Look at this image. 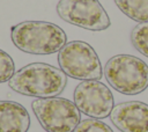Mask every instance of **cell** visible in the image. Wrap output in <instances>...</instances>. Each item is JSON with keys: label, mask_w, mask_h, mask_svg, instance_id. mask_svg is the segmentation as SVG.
I'll return each instance as SVG.
<instances>
[{"label": "cell", "mask_w": 148, "mask_h": 132, "mask_svg": "<svg viewBox=\"0 0 148 132\" xmlns=\"http://www.w3.org/2000/svg\"><path fill=\"white\" fill-rule=\"evenodd\" d=\"M30 116L28 110L14 101H0V132H28Z\"/></svg>", "instance_id": "cell-9"}, {"label": "cell", "mask_w": 148, "mask_h": 132, "mask_svg": "<svg viewBox=\"0 0 148 132\" xmlns=\"http://www.w3.org/2000/svg\"><path fill=\"white\" fill-rule=\"evenodd\" d=\"M31 108L46 132H74L81 122V111L67 98H36L31 102Z\"/></svg>", "instance_id": "cell-5"}, {"label": "cell", "mask_w": 148, "mask_h": 132, "mask_svg": "<svg viewBox=\"0 0 148 132\" xmlns=\"http://www.w3.org/2000/svg\"><path fill=\"white\" fill-rule=\"evenodd\" d=\"M73 97L77 109L90 118H106L114 108L111 90L98 80L80 82L74 89Z\"/></svg>", "instance_id": "cell-7"}, {"label": "cell", "mask_w": 148, "mask_h": 132, "mask_svg": "<svg viewBox=\"0 0 148 132\" xmlns=\"http://www.w3.org/2000/svg\"><path fill=\"white\" fill-rule=\"evenodd\" d=\"M74 132H113L112 129L104 122L96 118L83 119L79 123Z\"/></svg>", "instance_id": "cell-12"}, {"label": "cell", "mask_w": 148, "mask_h": 132, "mask_svg": "<svg viewBox=\"0 0 148 132\" xmlns=\"http://www.w3.org/2000/svg\"><path fill=\"white\" fill-rule=\"evenodd\" d=\"M61 20L91 31L110 27V17L98 0H59L56 7Z\"/></svg>", "instance_id": "cell-6"}, {"label": "cell", "mask_w": 148, "mask_h": 132, "mask_svg": "<svg viewBox=\"0 0 148 132\" xmlns=\"http://www.w3.org/2000/svg\"><path fill=\"white\" fill-rule=\"evenodd\" d=\"M58 64L67 76L81 81H99L104 74L96 51L83 41L68 42L58 52Z\"/></svg>", "instance_id": "cell-4"}, {"label": "cell", "mask_w": 148, "mask_h": 132, "mask_svg": "<svg viewBox=\"0 0 148 132\" xmlns=\"http://www.w3.org/2000/svg\"><path fill=\"white\" fill-rule=\"evenodd\" d=\"M114 3L131 20L148 22V0H114Z\"/></svg>", "instance_id": "cell-10"}, {"label": "cell", "mask_w": 148, "mask_h": 132, "mask_svg": "<svg viewBox=\"0 0 148 132\" xmlns=\"http://www.w3.org/2000/svg\"><path fill=\"white\" fill-rule=\"evenodd\" d=\"M67 85V75L45 63H31L14 73L8 86L14 91L37 98L57 97Z\"/></svg>", "instance_id": "cell-1"}, {"label": "cell", "mask_w": 148, "mask_h": 132, "mask_svg": "<svg viewBox=\"0 0 148 132\" xmlns=\"http://www.w3.org/2000/svg\"><path fill=\"white\" fill-rule=\"evenodd\" d=\"M109 85L124 95H138L148 88V65L132 54L111 57L103 69Z\"/></svg>", "instance_id": "cell-3"}, {"label": "cell", "mask_w": 148, "mask_h": 132, "mask_svg": "<svg viewBox=\"0 0 148 132\" xmlns=\"http://www.w3.org/2000/svg\"><path fill=\"white\" fill-rule=\"evenodd\" d=\"M110 119L121 132H148V104L140 101L118 103Z\"/></svg>", "instance_id": "cell-8"}, {"label": "cell", "mask_w": 148, "mask_h": 132, "mask_svg": "<svg viewBox=\"0 0 148 132\" xmlns=\"http://www.w3.org/2000/svg\"><path fill=\"white\" fill-rule=\"evenodd\" d=\"M130 38L134 49L148 58V22H141L135 25L131 31Z\"/></svg>", "instance_id": "cell-11"}, {"label": "cell", "mask_w": 148, "mask_h": 132, "mask_svg": "<svg viewBox=\"0 0 148 132\" xmlns=\"http://www.w3.org/2000/svg\"><path fill=\"white\" fill-rule=\"evenodd\" d=\"M13 44L21 51L45 56L59 52L67 44L66 32L46 21H23L10 28Z\"/></svg>", "instance_id": "cell-2"}, {"label": "cell", "mask_w": 148, "mask_h": 132, "mask_svg": "<svg viewBox=\"0 0 148 132\" xmlns=\"http://www.w3.org/2000/svg\"><path fill=\"white\" fill-rule=\"evenodd\" d=\"M15 73V64L13 58L0 49V83L8 82Z\"/></svg>", "instance_id": "cell-13"}]
</instances>
